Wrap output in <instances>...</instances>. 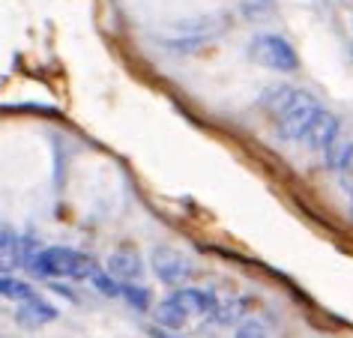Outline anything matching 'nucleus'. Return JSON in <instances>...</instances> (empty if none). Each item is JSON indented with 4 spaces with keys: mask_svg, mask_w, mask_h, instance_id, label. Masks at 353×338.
<instances>
[{
    "mask_svg": "<svg viewBox=\"0 0 353 338\" xmlns=\"http://www.w3.org/2000/svg\"><path fill=\"white\" fill-rule=\"evenodd\" d=\"M222 306V299L216 297V290H201V288H180L171 293L168 299L159 302L156 308V320L168 329H183L189 324L192 315H204L210 324H213L216 311Z\"/></svg>",
    "mask_w": 353,
    "mask_h": 338,
    "instance_id": "nucleus-2",
    "label": "nucleus"
},
{
    "mask_svg": "<svg viewBox=\"0 0 353 338\" xmlns=\"http://www.w3.org/2000/svg\"><path fill=\"white\" fill-rule=\"evenodd\" d=\"M261 108L270 114L272 129H276V135L281 141L317 150V153L341 129V123L314 96H308L305 90H296V87H288V84L270 87L261 96Z\"/></svg>",
    "mask_w": 353,
    "mask_h": 338,
    "instance_id": "nucleus-1",
    "label": "nucleus"
},
{
    "mask_svg": "<svg viewBox=\"0 0 353 338\" xmlns=\"http://www.w3.org/2000/svg\"><path fill=\"white\" fill-rule=\"evenodd\" d=\"M21 320H28V324H46V320H54L57 311L51 308V302L39 299L37 293H30L28 299H21Z\"/></svg>",
    "mask_w": 353,
    "mask_h": 338,
    "instance_id": "nucleus-7",
    "label": "nucleus"
},
{
    "mask_svg": "<svg viewBox=\"0 0 353 338\" xmlns=\"http://www.w3.org/2000/svg\"><path fill=\"white\" fill-rule=\"evenodd\" d=\"M108 272L117 281H141L144 266H141V257L135 252H114L108 257Z\"/></svg>",
    "mask_w": 353,
    "mask_h": 338,
    "instance_id": "nucleus-6",
    "label": "nucleus"
},
{
    "mask_svg": "<svg viewBox=\"0 0 353 338\" xmlns=\"http://www.w3.org/2000/svg\"><path fill=\"white\" fill-rule=\"evenodd\" d=\"M30 270L42 279H90L96 272L93 261L75 248L51 246L30 257Z\"/></svg>",
    "mask_w": 353,
    "mask_h": 338,
    "instance_id": "nucleus-3",
    "label": "nucleus"
},
{
    "mask_svg": "<svg viewBox=\"0 0 353 338\" xmlns=\"http://www.w3.org/2000/svg\"><path fill=\"white\" fill-rule=\"evenodd\" d=\"M249 57L267 69H276V72H294L299 66L294 46H290L288 39L276 37V33H261V37H254L249 46Z\"/></svg>",
    "mask_w": 353,
    "mask_h": 338,
    "instance_id": "nucleus-4",
    "label": "nucleus"
},
{
    "mask_svg": "<svg viewBox=\"0 0 353 338\" xmlns=\"http://www.w3.org/2000/svg\"><path fill=\"white\" fill-rule=\"evenodd\" d=\"M236 335H267V329H263L261 324H243Z\"/></svg>",
    "mask_w": 353,
    "mask_h": 338,
    "instance_id": "nucleus-10",
    "label": "nucleus"
},
{
    "mask_svg": "<svg viewBox=\"0 0 353 338\" xmlns=\"http://www.w3.org/2000/svg\"><path fill=\"white\" fill-rule=\"evenodd\" d=\"M120 297L129 302V306H135L138 311H147L150 308V290L141 288V284H123L120 281Z\"/></svg>",
    "mask_w": 353,
    "mask_h": 338,
    "instance_id": "nucleus-8",
    "label": "nucleus"
},
{
    "mask_svg": "<svg viewBox=\"0 0 353 338\" xmlns=\"http://www.w3.org/2000/svg\"><path fill=\"white\" fill-rule=\"evenodd\" d=\"M153 270L165 284H174V288L176 284H186L192 279V272H195L189 264V257L183 252H174V248H156Z\"/></svg>",
    "mask_w": 353,
    "mask_h": 338,
    "instance_id": "nucleus-5",
    "label": "nucleus"
},
{
    "mask_svg": "<svg viewBox=\"0 0 353 338\" xmlns=\"http://www.w3.org/2000/svg\"><path fill=\"white\" fill-rule=\"evenodd\" d=\"M33 293V288L28 281H19V279H0V297H6V299H15V302H21V299H28Z\"/></svg>",
    "mask_w": 353,
    "mask_h": 338,
    "instance_id": "nucleus-9",
    "label": "nucleus"
}]
</instances>
